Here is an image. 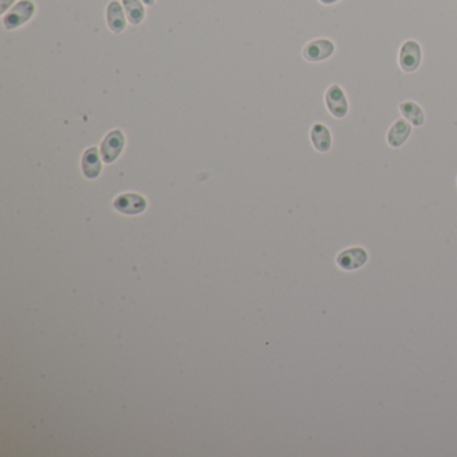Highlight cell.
Masks as SVG:
<instances>
[{
  "label": "cell",
  "instance_id": "cell-4",
  "mask_svg": "<svg viewBox=\"0 0 457 457\" xmlns=\"http://www.w3.org/2000/svg\"><path fill=\"white\" fill-rule=\"evenodd\" d=\"M337 46L335 43L328 38H317L310 42H307L302 50V56L307 62L318 63L330 59L335 54Z\"/></svg>",
  "mask_w": 457,
  "mask_h": 457
},
{
  "label": "cell",
  "instance_id": "cell-11",
  "mask_svg": "<svg viewBox=\"0 0 457 457\" xmlns=\"http://www.w3.org/2000/svg\"><path fill=\"white\" fill-rule=\"evenodd\" d=\"M102 164L100 159V152L96 146H90L85 151L82 156V170L87 179H96L100 176Z\"/></svg>",
  "mask_w": 457,
  "mask_h": 457
},
{
  "label": "cell",
  "instance_id": "cell-13",
  "mask_svg": "<svg viewBox=\"0 0 457 457\" xmlns=\"http://www.w3.org/2000/svg\"><path fill=\"white\" fill-rule=\"evenodd\" d=\"M126 16H128V22L133 26H138L144 22L145 16H146V10H145V4L142 0H121Z\"/></svg>",
  "mask_w": 457,
  "mask_h": 457
},
{
  "label": "cell",
  "instance_id": "cell-14",
  "mask_svg": "<svg viewBox=\"0 0 457 457\" xmlns=\"http://www.w3.org/2000/svg\"><path fill=\"white\" fill-rule=\"evenodd\" d=\"M16 3V0H0V14L4 15L8 10H11V7H14Z\"/></svg>",
  "mask_w": 457,
  "mask_h": 457
},
{
  "label": "cell",
  "instance_id": "cell-6",
  "mask_svg": "<svg viewBox=\"0 0 457 457\" xmlns=\"http://www.w3.org/2000/svg\"><path fill=\"white\" fill-rule=\"evenodd\" d=\"M124 146H125V135L122 133V131L120 129L110 131L101 144L102 160L107 164L115 161L120 157L121 152L124 151Z\"/></svg>",
  "mask_w": 457,
  "mask_h": 457
},
{
  "label": "cell",
  "instance_id": "cell-10",
  "mask_svg": "<svg viewBox=\"0 0 457 457\" xmlns=\"http://www.w3.org/2000/svg\"><path fill=\"white\" fill-rule=\"evenodd\" d=\"M310 141L317 152L320 153L330 152L333 146V135L330 128L322 122H315L310 129Z\"/></svg>",
  "mask_w": 457,
  "mask_h": 457
},
{
  "label": "cell",
  "instance_id": "cell-1",
  "mask_svg": "<svg viewBox=\"0 0 457 457\" xmlns=\"http://www.w3.org/2000/svg\"><path fill=\"white\" fill-rule=\"evenodd\" d=\"M36 4L32 0H19L15 3L11 10H8L3 15V27L7 31H12L16 28L27 25L28 22L35 16Z\"/></svg>",
  "mask_w": 457,
  "mask_h": 457
},
{
  "label": "cell",
  "instance_id": "cell-3",
  "mask_svg": "<svg viewBox=\"0 0 457 457\" xmlns=\"http://www.w3.org/2000/svg\"><path fill=\"white\" fill-rule=\"evenodd\" d=\"M423 62V47L414 39L405 41L399 52L400 69L406 74H412L419 70Z\"/></svg>",
  "mask_w": 457,
  "mask_h": 457
},
{
  "label": "cell",
  "instance_id": "cell-8",
  "mask_svg": "<svg viewBox=\"0 0 457 457\" xmlns=\"http://www.w3.org/2000/svg\"><path fill=\"white\" fill-rule=\"evenodd\" d=\"M128 16L121 1L111 0L107 5V25L114 34H122L128 26Z\"/></svg>",
  "mask_w": 457,
  "mask_h": 457
},
{
  "label": "cell",
  "instance_id": "cell-9",
  "mask_svg": "<svg viewBox=\"0 0 457 457\" xmlns=\"http://www.w3.org/2000/svg\"><path fill=\"white\" fill-rule=\"evenodd\" d=\"M412 132H413V125L410 122H408L405 118H399L389 128L388 135H386V142L390 148L399 149L406 144Z\"/></svg>",
  "mask_w": 457,
  "mask_h": 457
},
{
  "label": "cell",
  "instance_id": "cell-2",
  "mask_svg": "<svg viewBox=\"0 0 457 457\" xmlns=\"http://www.w3.org/2000/svg\"><path fill=\"white\" fill-rule=\"evenodd\" d=\"M324 105L327 111L335 120H344L348 117L350 110L349 100L344 87L338 83H333L324 93Z\"/></svg>",
  "mask_w": 457,
  "mask_h": 457
},
{
  "label": "cell",
  "instance_id": "cell-7",
  "mask_svg": "<svg viewBox=\"0 0 457 457\" xmlns=\"http://www.w3.org/2000/svg\"><path fill=\"white\" fill-rule=\"evenodd\" d=\"M146 200L137 193H122L114 200V208L124 215H138L146 210Z\"/></svg>",
  "mask_w": 457,
  "mask_h": 457
},
{
  "label": "cell",
  "instance_id": "cell-12",
  "mask_svg": "<svg viewBox=\"0 0 457 457\" xmlns=\"http://www.w3.org/2000/svg\"><path fill=\"white\" fill-rule=\"evenodd\" d=\"M399 110L408 122H410L413 125V128H420L425 124V111L424 109L421 108L417 102L412 101V100H406L403 101L399 105Z\"/></svg>",
  "mask_w": 457,
  "mask_h": 457
},
{
  "label": "cell",
  "instance_id": "cell-16",
  "mask_svg": "<svg viewBox=\"0 0 457 457\" xmlns=\"http://www.w3.org/2000/svg\"><path fill=\"white\" fill-rule=\"evenodd\" d=\"M146 7H153L156 4V0H142Z\"/></svg>",
  "mask_w": 457,
  "mask_h": 457
},
{
  "label": "cell",
  "instance_id": "cell-5",
  "mask_svg": "<svg viewBox=\"0 0 457 457\" xmlns=\"http://www.w3.org/2000/svg\"><path fill=\"white\" fill-rule=\"evenodd\" d=\"M368 260H369L368 249L359 245L342 249L335 259L337 266L344 271H357L362 269L368 263Z\"/></svg>",
  "mask_w": 457,
  "mask_h": 457
},
{
  "label": "cell",
  "instance_id": "cell-15",
  "mask_svg": "<svg viewBox=\"0 0 457 457\" xmlns=\"http://www.w3.org/2000/svg\"><path fill=\"white\" fill-rule=\"evenodd\" d=\"M318 1L323 5H333V4H337L341 0H318Z\"/></svg>",
  "mask_w": 457,
  "mask_h": 457
}]
</instances>
